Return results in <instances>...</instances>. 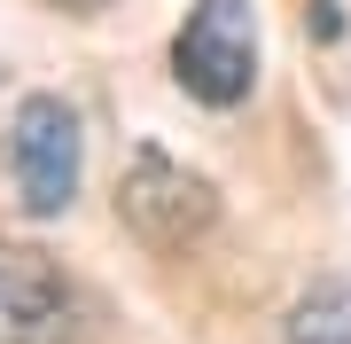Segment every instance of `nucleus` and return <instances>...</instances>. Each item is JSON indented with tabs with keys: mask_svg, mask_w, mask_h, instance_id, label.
Segmentation results:
<instances>
[{
	"mask_svg": "<svg viewBox=\"0 0 351 344\" xmlns=\"http://www.w3.org/2000/svg\"><path fill=\"white\" fill-rule=\"evenodd\" d=\"M8 188L32 219L71 211V196H78V117H71V102H55V94L16 102V117H8Z\"/></svg>",
	"mask_w": 351,
	"mask_h": 344,
	"instance_id": "nucleus-2",
	"label": "nucleus"
},
{
	"mask_svg": "<svg viewBox=\"0 0 351 344\" xmlns=\"http://www.w3.org/2000/svg\"><path fill=\"white\" fill-rule=\"evenodd\" d=\"M289 344H351V282H313L281 321Z\"/></svg>",
	"mask_w": 351,
	"mask_h": 344,
	"instance_id": "nucleus-5",
	"label": "nucleus"
},
{
	"mask_svg": "<svg viewBox=\"0 0 351 344\" xmlns=\"http://www.w3.org/2000/svg\"><path fill=\"white\" fill-rule=\"evenodd\" d=\"M172 78L211 110L250 102V87H258V16H250V0H195L188 24L172 32Z\"/></svg>",
	"mask_w": 351,
	"mask_h": 344,
	"instance_id": "nucleus-1",
	"label": "nucleus"
},
{
	"mask_svg": "<svg viewBox=\"0 0 351 344\" xmlns=\"http://www.w3.org/2000/svg\"><path fill=\"white\" fill-rule=\"evenodd\" d=\"M47 8H63V16H94V8H110V0H47Z\"/></svg>",
	"mask_w": 351,
	"mask_h": 344,
	"instance_id": "nucleus-6",
	"label": "nucleus"
},
{
	"mask_svg": "<svg viewBox=\"0 0 351 344\" xmlns=\"http://www.w3.org/2000/svg\"><path fill=\"white\" fill-rule=\"evenodd\" d=\"M117 219L141 235V242H195L203 227L219 219V188L203 172H188L180 157L164 149H133L125 180H117Z\"/></svg>",
	"mask_w": 351,
	"mask_h": 344,
	"instance_id": "nucleus-3",
	"label": "nucleus"
},
{
	"mask_svg": "<svg viewBox=\"0 0 351 344\" xmlns=\"http://www.w3.org/2000/svg\"><path fill=\"white\" fill-rule=\"evenodd\" d=\"M86 297L32 242H0V344H78Z\"/></svg>",
	"mask_w": 351,
	"mask_h": 344,
	"instance_id": "nucleus-4",
	"label": "nucleus"
}]
</instances>
